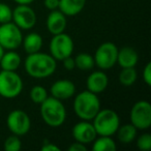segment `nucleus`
Segmentation results:
<instances>
[{
	"mask_svg": "<svg viewBox=\"0 0 151 151\" xmlns=\"http://www.w3.org/2000/svg\"><path fill=\"white\" fill-rule=\"evenodd\" d=\"M56 60L50 54L36 52L28 54L25 59V70L30 77L45 79L50 77L56 70Z\"/></svg>",
	"mask_w": 151,
	"mask_h": 151,
	"instance_id": "obj_1",
	"label": "nucleus"
},
{
	"mask_svg": "<svg viewBox=\"0 0 151 151\" xmlns=\"http://www.w3.org/2000/svg\"><path fill=\"white\" fill-rule=\"evenodd\" d=\"M101 110V101L97 94L89 90L78 93L73 101V111L80 119L90 121Z\"/></svg>",
	"mask_w": 151,
	"mask_h": 151,
	"instance_id": "obj_2",
	"label": "nucleus"
},
{
	"mask_svg": "<svg viewBox=\"0 0 151 151\" xmlns=\"http://www.w3.org/2000/svg\"><path fill=\"white\" fill-rule=\"evenodd\" d=\"M40 116L49 126L58 127L64 123L66 110L60 99L48 96L40 104Z\"/></svg>",
	"mask_w": 151,
	"mask_h": 151,
	"instance_id": "obj_3",
	"label": "nucleus"
},
{
	"mask_svg": "<svg viewBox=\"0 0 151 151\" xmlns=\"http://www.w3.org/2000/svg\"><path fill=\"white\" fill-rule=\"evenodd\" d=\"M93 126L97 136H110L116 134L120 126V119L118 114L114 110L103 109L93 118Z\"/></svg>",
	"mask_w": 151,
	"mask_h": 151,
	"instance_id": "obj_4",
	"label": "nucleus"
},
{
	"mask_svg": "<svg viewBox=\"0 0 151 151\" xmlns=\"http://www.w3.org/2000/svg\"><path fill=\"white\" fill-rule=\"evenodd\" d=\"M23 90V81L16 71H0V95L4 99H15Z\"/></svg>",
	"mask_w": 151,
	"mask_h": 151,
	"instance_id": "obj_5",
	"label": "nucleus"
},
{
	"mask_svg": "<svg viewBox=\"0 0 151 151\" xmlns=\"http://www.w3.org/2000/svg\"><path fill=\"white\" fill-rule=\"evenodd\" d=\"M50 55L55 60H63L68 56H71L73 52V42L68 34H55L50 42Z\"/></svg>",
	"mask_w": 151,
	"mask_h": 151,
	"instance_id": "obj_6",
	"label": "nucleus"
},
{
	"mask_svg": "<svg viewBox=\"0 0 151 151\" xmlns=\"http://www.w3.org/2000/svg\"><path fill=\"white\" fill-rule=\"evenodd\" d=\"M23 35L21 29L14 22L1 24L0 26V46L6 50H16L22 45Z\"/></svg>",
	"mask_w": 151,
	"mask_h": 151,
	"instance_id": "obj_7",
	"label": "nucleus"
},
{
	"mask_svg": "<svg viewBox=\"0 0 151 151\" xmlns=\"http://www.w3.org/2000/svg\"><path fill=\"white\" fill-rule=\"evenodd\" d=\"M118 48L111 42H106L96 49L94 54L95 65L103 70H107L117 63Z\"/></svg>",
	"mask_w": 151,
	"mask_h": 151,
	"instance_id": "obj_8",
	"label": "nucleus"
},
{
	"mask_svg": "<svg viewBox=\"0 0 151 151\" xmlns=\"http://www.w3.org/2000/svg\"><path fill=\"white\" fill-rule=\"evenodd\" d=\"M130 123L137 129H148L151 125V105L147 101H139L130 110Z\"/></svg>",
	"mask_w": 151,
	"mask_h": 151,
	"instance_id": "obj_9",
	"label": "nucleus"
},
{
	"mask_svg": "<svg viewBox=\"0 0 151 151\" xmlns=\"http://www.w3.org/2000/svg\"><path fill=\"white\" fill-rule=\"evenodd\" d=\"M7 128L16 136H24L29 132L31 121L26 112L22 110H14L6 118Z\"/></svg>",
	"mask_w": 151,
	"mask_h": 151,
	"instance_id": "obj_10",
	"label": "nucleus"
},
{
	"mask_svg": "<svg viewBox=\"0 0 151 151\" xmlns=\"http://www.w3.org/2000/svg\"><path fill=\"white\" fill-rule=\"evenodd\" d=\"M12 20L20 29L28 30L36 24V15L29 4H19L13 11Z\"/></svg>",
	"mask_w": 151,
	"mask_h": 151,
	"instance_id": "obj_11",
	"label": "nucleus"
},
{
	"mask_svg": "<svg viewBox=\"0 0 151 151\" xmlns=\"http://www.w3.org/2000/svg\"><path fill=\"white\" fill-rule=\"evenodd\" d=\"M71 134L77 142L83 143V144L92 143L97 137L93 124L86 120H82L79 123L75 124L73 130H71Z\"/></svg>",
	"mask_w": 151,
	"mask_h": 151,
	"instance_id": "obj_12",
	"label": "nucleus"
},
{
	"mask_svg": "<svg viewBox=\"0 0 151 151\" xmlns=\"http://www.w3.org/2000/svg\"><path fill=\"white\" fill-rule=\"evenodd\" d=\"M50 91L53 97L62 101V99H70L71 96L75 95L76 86L69 80H58L53 83Z\"/></svg>",
	"mask_w": 151,
	"mask_h": 151,
	"instance_id": "obj_13",
	"label": "nucleus"
},
{
	"mask_svg": "<svg viewBox=\"0 0 151 151\" xmlns=\"http://www.w3.org/2000/svg\"><path fill=\"white\" fill-rule=\"evenodd\" d=\"M66 24V16L60 11H56V9L51 11L47 18V28L53 35L64 32Z\"/></svg>",
	"mask_w": 151,
	"mask_h": 151,
	"instance_id": "obj_14",
	"label": "nucleus"
},
{
	"mask_svg": "<svg viewBox=\"0 0 151 151\" xmlns=\"http://www.w3.org/2000/svg\"><path fill=\"white\" fill-rule=\"evenodd\" d=\"M86 84L87 89L89 91L95 93V94H99L106 90L108 84H109V79L103 70H96L89 75Z\"/></svg>",
	"mask_w": 151,
	"mask_h": 151,
	"instance_id": "obj_15",
	"label": "nucleus"
},
{
	"mask_svg": "<svg viewBox=\"0 0 151 151\" xmlns=\"http://www.w3.org/2000/svg\"><path fill=\"white\" fill-rule=\"evenodd\" d=\"M139 55L132 47H123L118 50L117 63L122 67H134L138 63Z\"/></svg>",
	"mask_w": 151,
	"mask_h": 151,
	"instance_id": "obj_16",
	"label": "nucleus"
},
{
	"mask_svg": "<svg viewBox=\"0 0 151 151\" xmlns=\"http://www.w3.org/2000/svg\"><path fill=\"white\" fill-rule=\"evenodd\" d=\"M86 0H59V11L65 16H76L83 11Z\"/></svg>",
	"mask_w": 151,
	"mask_h": 151,
	"instance_id": "obj_17",
	"label": "nucleus"
},
{
	"mask_svg": "<svg viewBox=\"0 0 151 151\" xmlns=\"http://www.w3.org/2000/svg\"><path fill=\"white\" fill-rule=\"evenodd\" d=\"M20 64H21V56L13 50H9L6 53L4 52L0 59V66L3 70L16 71L19 68Z\"/></svg>",
	"mask_w": 151,
	"mask_h": 151,
	"instance_id": "obj_18",
	"label": "nucleus"
},
{
	"mask_svg": "<svg viewBox=\"0 0 151 151\" xmlns=\"http://www.w3.org/2000/svg\"><path fill=\"white\" fill-rule=\"evenodd\" d=\"M22 45L24 50L27 54H33V53L40 52L42 47V37L38 33L32 32L29 33L25 38L22 40Z\"/></svg>",
	"mask_w": 151,
	"mask_h": 151,
	"instance_id": "obj_19",
	"label": "nucleus"
},
{
	"mask_svg": "<svg viewBox=\"0 0 151 151\" xmlns=\"http://www.w3.org/2000/svg\"><path fill=\"white\" fill-rule=\"evenodd\" d=\"M137 130L138 129L132 123H128L124 124L122 126H119L116 134H117L118 140L122 144H129L137 137Z\"/></svg>",
	"mask_w": 151,
	"mask_h": 151,
	"instance_id": "obj_20",
	"label": "nucleus"
},
{
	"mask_svg": "<svg viewBox=\"0 0 151 151\" xmlns=\"http://www.w3.org/2000/svg\"><path fill=\"white\" fill-rule=\"evenodd\" d=\"M93 142L92 150L94 151H115L117 148L115 141L110 136H99Z\"/></svg>",
	"mask_w": 151,
	"mask_h": 151,
	"instance_id": "obj_21",
	"label": "nucleus"
},
{
	"mask_svg": "<svg viewBox=\"0 0 151 151\" xmlns=\"http://www.w3.org/2000/svg\"><path fill=\"white\" fill-rule=\"evenodd\" d=\"M76 67L80 70H90L95 65L94 58L88 53H80L75 57Z\"/></svg>",
	"mask_w": 151,
	"mask_h": 151,
	"instance_id": "obj_22",
	"label": "nucleus"
},
{
	"mask_svg": "<svg viewBox=\"0 0 151 151\" xmlns=\"http://www.w3.org/2000/svg\"><path fill=\"white\" fill-rule=\"evenodd\" d=\"M138 78V73L134 67H124L119 73V81L123 86H132Z\"/></svg>",
	"mask_w": 151,
	"mask_h": 151,
	"instance_id": "obj_23",
	"label": "nucleus"
},
{
	"mask_svg": "<svg viewBox=\"0 0 151 151\" xmlns=\"http://www.w3.org/2000/svg\"><path fill=\"white\" fill-rule=\"evenodd\" d=\"M47 97H48V92L44 87L34 86L30 90V99L32 101V103L40 105Z\"/></svg>",
	"mask_w": 151,
	"mask_h": 151,
	"instance_id": "obj_24",
	"label": "nucleus"
},
{
	"mask_svg": "<svg viewBox=\"0 0 151 151\" xmlns=\"http://www.w3.org/2000/svg\"><path fill=\"white\" fill-rule=\"evenodd\" d=\"M22 148V143L19 136H9L4 142V149L6 151H19Z\"/></svg>",
	"mask_w": 151,
	"mask_h": 151,
	"instance_id": "obj_25",
	"label": "nucleus"
},
{
	"mask_svg": "<svg viewBox=\"0 0 151 151\" xmlns=\"http://www.w3.org/2000/svg\"><path fill=\"white\" fill-rule=\"evenodd\" d=\"M137 146L142 151H149L151 149V134H143L137 140Z\"/></svg>",
	"mask_w": 151,
	"mask_h": 151,
	"instance_id": "obj_26",
	"label": "nucleus"
},
{
	"mask_svg": "<svg viewBox=\"0 0 151 151\" xmlns=\"http://www.w3.org/2000/svg\"><path fill=\"white\" fill-rule=\"evenodd\" d=\"M13 11L5 3L0 2V24H4L12 21Z\"/></svg>",
	"mask_w": 151,
	"mask_h": 151,
	"instance_id": "obj_27",
	"label": "nucleus"
},
{
	"mask_svg": "<svg viewBox=\"0 0 151 151\" xmlns=\"http://www.w3.org/2000/svg\"><path fill=\"white\" fill-rule=\"evenodd\" d=\"M143 79H144V82L146 83L147 86H150L151 85V63L148 62L146 64L143 71Z\"/></svg>",
	"mask_w": 151,
	"mask_h": 151,
	"instance_id": "obj_28",
	"label": "nucleus"
},
{
	"mask_svg": "<svg viewBox=\"0 0 151 151\" xmlns=\"http://www.w3.org/2000/svg\"><path fill=\"white\" fill-rule=\"evenodd\" d=\"M63 66L65 69L67 70H73L76 67V63H75V58H73L71 56H68L66 58L63 59Z\"/></svg>",
	"mask_w": 151,
	"mask_h": 151,
	"instance_id": "obj_29",
	"label": "nucleus"
},
{
	"mask_svg": "<svg viewBox=\"0 0 151 151\" xmlns=\"http://www.w3.org/2000/svg\"><path fill=\"white\" fill-rule=\"evenodd\" d=\"M68 150L69 151H87V147L85 146V144L80 142H77L73 143L70 146L68 147Z\"/></svg>",
	"mask_w": 151,
	"mask_h": 151,
	"instance_id": "obj_30",
	"label": "nucleus"
},
{
	"mask_svg": "<svg viewBox=\"0 0 151 151\" xmlns=\"http://www.w3.org/2000/svg\"><path fill=\"white\" fill-rule=\"evenodd\" d=\"M45 6L50 11L57 9L59 6V0H45Z\"/></svg>",
	"mask_w": 151,
	"mask_h": 151,
	"instance_id": "obj_31",
	"label": "nucleus"
},
{
	"mask_svg": "<svg viewBox=\"0 0 151 151\" xmlns=\"http://www.w3.org/2000/svg\"><path fill=\"white\" fill-rule=\"evenodd\" d=\"M59 150H60L59 147L51 142H46L42 146V151H59Z\"/></svg>",
	"mask_w": 151,
	"mask_h": 151,
	"instance_id": "obj_32",
	"label": "nucleus"
},
{
	"mask_svg": "<svg viewBox=\"0 0 151 151\" xmlns=\"http://www.w3.org/2000/svg\"><path fill=\"white\" fill-rule=\"evenodd\" d=\"M15 2H17L18 4H30L34 1V0H14Z\"/></svg>",
	"mask_w": 151,
	"mask_h": 151,
	"instance_id": "obj_33",
	"label": "nucleus"
},
{
	"mask_svg": "<svg viewBox=\"0 0 151 151\" xmlns=\"http://www.w3.org/2000/svg\"><path fill=\"white\" fill-rule=\"evenodd\" d=\"M3 53H4V49H3L2 47L0 46V59H1V57H2Z\"/></svg>",
	"mask_w": 151,
	"mask_h": 151,
	"instance_id": "obj_34",
	"label": "nucleus"
}]
</instances>
